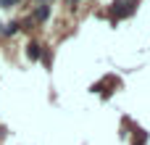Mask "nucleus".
Here are the masks:
<instances>
[{
	"label": "nucleus",
	"instance_id": "nucleus-1",
	"mask_svg": "<svg viewBox=\"0 0 150 145\" xmlns=\"http://www.w3.org/2000/svg\"><path fill=\"white\" fill-rule=\"evenodd\" d=\"M47 16H50V8H47V5H40V8L34 11V18H37V21H45Z\"/></svg>",
	"mask_w": 150,
	"mask_h": 145
},
{
	"label": "nucleus",
	"instance_id": "nucleus-2",
	"mask_svg": "<svg viewBox=\"0 0 150 145\" xmlns=\"http://www.w3.org/2000/svg\"><path fill=\"white\" fill-rule=\"evenodd\" d=\"M29 58H40V45H29Z\"/></svg>",
	"mask_w": 150,
	"mask_h": 145
},
{
	"label": "nucleus",
	"instance_id": "nucleus-3",
	"mask_svg": "<svg viewBox=\"0 0 150 145\" xmlns=\"http://www.w3.org/2000/svg\"><path fill=\"white\" fill-rule=\"evenodd\" d=\"M16 3H18V0H0V5H5V8H8V5H16Z\"/></svg>",
	"mask_w": 150,
	"mask_h": 145
}]
</instances>
